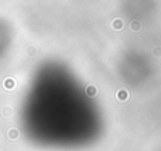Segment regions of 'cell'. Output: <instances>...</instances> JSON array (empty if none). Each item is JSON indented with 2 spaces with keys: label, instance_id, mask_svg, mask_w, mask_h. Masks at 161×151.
<instances>
[{
  "label": "cell",
  "instance_id": "obj_1",
  "mask_svg": "<svg viewBox=\"0 0 161 151\" xmlns=\"http://www.w3.org/2000/svg\"><path fill=\"white\" fill-rule=\"evenodd\" d=\"M131 28H133L134 31H137L141 28V24L138 23V21H133V23H131Z\"/></svg>",
  "mask_w": 161,
  "mask_h": 151
},
{
  "label": "cell",
  "instance_id": "obj_2",
  "mask_svg": "<svg viewBox=\"0 0 161 151\" xmlns=\"http://www.w3.org/2000/svg\"><path fill=\"white\" fill-rule=\"evenodd\" d=\"M122 27H123L122 21H120V20H114V28H119V30H120Z\"/></svg>",
  "mask_w": 161,
  "mask_h": 151
}]
</instances>
